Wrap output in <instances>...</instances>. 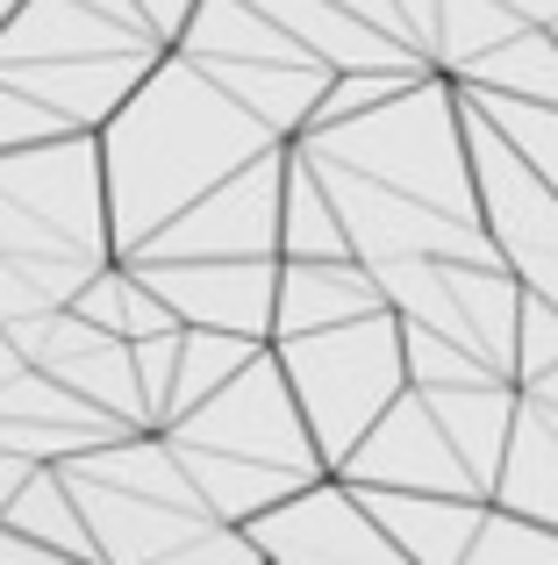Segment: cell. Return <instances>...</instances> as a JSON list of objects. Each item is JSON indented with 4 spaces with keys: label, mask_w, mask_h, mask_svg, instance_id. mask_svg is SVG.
Here are the masks:
<instances>
[{
    "label": "cell",
    "mask_w": 558,
    "mask_h": 565,
    "mask_svg": "<svg viewBox=\"0 0 558 565\" xmlns=\"http://www.w3.org/2000/svg\"><path fill=\"white\" fill-rule=\"evenodd\" d=\"M373 308H387L373 265H358V258H279L266 344L272 337H301V330H330V322L373 316Z\"/></svg>",
    "instance_id": "7c38bea8"
},
{
    "label": "cell",
    "mask_w": 558,
    "mask_h": 565,
    "mask_svg": "<svg viewBox=\"0 0 558 565\" xmlns=\"http://www.w3.org/2000/svg\"><path fill=\"white\" fill-rule=\"evenodd\" d=\"M373 279H379V301L394 308V322L459 344L465 359H480L494 380H516L523 287L502 273V265H473V258H394V265H373Z\"/></svg>",
    "instance_id": "52a82bcc"
},
{
    "label": "cell",
    "mask_w": 558,
    "mask_h": 565,
    "mask_svg": "<svg viewBox=\"0 0 558 565\" xmlns=\"http://www.w3.org/2000/svg\"><path fill=\"white\" fill-rule=\"evenodd\" d=\"M465 115V158H473V201H480V230L487 250L523 294H537L545 308H558V193L530 172V158L459 94Z\"/></svg>",
    "instance_id": "ba28073f"
},
{
    "label": "cell",
    "mask_w": 558,
    "mask_h": 565,
    "mask_svg": "<svg viewBox=\"0 0 558 565\" xmlns=\"http://www.w3.org/2000/svg\"><path fill=\"white\" fill-rule=\"evenodd\" d=\"M494 509L530 515V523L558 530V408L516 386V415H508V444H502V472L487 487Z\"/></svg>",
    "instance_id": "4fadbf2b"
},
{
    "label": "cell",
    "mask_w": 558,
    "mask_h": 565,
    "mask_svg": "<svg viewBox=\"0 0 558 565\" xmlns=\"http://www.w3.org/2000/svg\"><path fill=\"white\" fill-rule=\"evenodd\" d=\"M330 480H344V487H394V494H465V501H487L473 487V472H465V458L444 444V429H437L430 401H422L416 386L394 394V408L365 429L358 451H351Z\"/></svg>",
    "instance_id": "8fae6325"
},
{
    "label": "cell",
    "mask_w": 558,
    "mask_h": 565,
    "mask_svg": "<svg viewBox=\"0 0 558 565\" xmlns=\"http://www.w3.org/2000/svg\"><path fill=\"white\" fill-rule=\"evenodd\" d=\"M459 565H558V530L530 523V515H508L487 501L473 544L459 552Z\"/></svg>",
    "instance_id": "d6986e66"
},
{
    "label": "cell",
    "mask_w": 558,
    "mask_h": 565,
    "mask_svg": "<svg viewBox=\"0 0 558 565\" xmlns=\"http://www.w3.org/2000/svg\"><path fill=\"white\" fill-rule=\"evenodd\" d=\"M115 265L94 129L0 151V322L72 308V294Z\"/></svg>",
    "instance_id": "3957f363"
},
{
    "label": "cell",
    "mask_w": 558,
    "mask_h": 565,
    "mask_svg": "<svg viewBox=\"0 0 558 565\" xmlns=\"http://www.w3.org/2000/svg\"><path fill=\"white\" fill-rule=\"evenodd\" d=\"M502 8H508V14H516V22H530V29H545V36H551V29H558V0H502Z\"/></svg>",
    "instance_id": "484cf974"
},
{
    "label": "cell",
    "mask_w": 558,
    "mask_h": 565,
    "mask_svg": "<svg viewBox=\"0 0 558 565\" xmlns=\"http://www.w3.org/2000/svg\"><path fill=\"white\" fill-rule=\"evenodd\" d=\"M137 8L143 14H151V29H158V36H180V22H186V14H194V0H137Z\"/></svg>",
    "instance_id": "d4e9b609"
},
{
    "label": "cell",
    "mask_w": 558,
    "mask_h": 565,
    "mask_svg": "<svg viewBox=\"0 0 558 565\" xmlns=\"http://www.w3.org/2000/svg\"><path fill=\"white\" fill-rule=\"evenodd\" d=\"M272 359H279V373H287V386H293V408H301L308 437H315L322 472L344 466V458L358 451V437L394 408V394L408 386L394 308L330 322V330L272 337Z\"/></svg>",
    "instance_id": "5b68a950"
},
{
    "label": "cell",
    "mask_w": 558,
    "mask_h": 565,
    "mask_svg": "<svg viewBox=\"0 0 558 565\" xmlns=\"http://www.w3.org/2000/svg\"><path fill=\"white\" fill-rule=\"evenodd\" d=\"M244 537L258 544L266 565H416L373 515L358 509V494H351L344 480L301 487L293 501L251 515Z\"/></svg>",
    "instance_id": "30bf717a"
},
{
    "label": "cell",
    "mask_w": 558,
    "mask_h": 565,
    "mask_svg": "<svg viewBox=\"0 0 558 565\" xmlns=\"http://www.w3.org/2000/svg\"><path fill=\"white\" fill-rule=\"evenodd\" d=\"M172 51H180L201 79L223 86L229 100H244L272 137H301L315 100H322V86L336 79L308 43H293L272 14L251 8V0H194V14H186L180 36H172Z\"/></svg>",
    "instance_id": "8992f818"
},
{
    "label": "cell",
    "mask_w": 558,
    "mask_h": 565,
    "mask_svg": "<svg viewBox=\"0 0 558 565\" xmlns=\"http://www.w3.org/2000/svg\"><path fill=\"white\" fill-rule=\"evenodd\" d=\"M258 351V337H229V330H180V359H172V394H165V423L180 408H194L201 394H215L244 359Z\"/></svg>",
    "instance_id": "e0dca14e"
},
{
    "label": "cell",
    "mask_w": 558,
    "mask_h": 565,
    "mask_svg": "<svg viewBox=\"0 0 558 565\" xmlns=\"http://www.w3.org/2000/svg\"><path fill=\"white\" fill-rule=\"evenodd\" d=\"M394 86H408V72H336L330 86H322L315 115H308V129L315 122H344V115H365L373 100H387Z\"/></svg>",
    "instance_id": "7402d4cb"
},
{
    "label": "cell",
    "mask_w": 558,
    "mask_h": 565,
    "mask_svg": "<svg viewBox=\"0 0 558 565\" xmlns=\"http://www.w3.org/2000/svg\"><path fill=\"white\" fill-rule=\"evenodd\" d=\"M279 180H287V143L251 158L244 172H229L223 186H208L194 207H180L165 230L143 236L115 265H129V273H143V265H272L279 258Z\"/></svg>",
    "instance_id": "9c48e42d"
},
{
    "label": "cell",
    "mask_w": 558,
    "mask_h": 565,
    "mask_svg": "<svg viewBox=\"0 0 558 565\" xmlns=\"http://www.w3.org/2000/svg\"><path fill=\"white\" fill-rule=\"evenodd\" d=\"M0 565H94V558H72V552H51V544H29L22 530L0 523Z\"/></svg>",
    "instance_id": "603a6c76"
},
{
    "label": "cell",
    "mask_w": 558,
    "mask_h": 565,
    "mask_svg": "<svg viewBox=\"0 0 558 565\" xmlns=\"http://www.w3.org/2000/svg\"><path fill=\"white\" fill-rule=\"evenodd\" d=\"M158 444L172 451V466L186 472L201 501L223 523H251V515L293 501L301 487L330 480L315 458L293 386L279 373L272 344H258L215 394H201L194 408H180L172 423H158Z\"/></svg>",
    "instance_id": "277c9868"
},
{
    "label": "cell",
    "mask_w": 558,
    "mask_h": 565,
    "mask_svg": "<svg viewBox=\"0 0 558 565\" xmlns=\"http://www.w3.org/2000/svg\"><path fill=\"white\" fill-rule=\"evenodd\" d=\"M279 258H351L344 230H336L322 186L308 180V166L287 143V180H279Z\"/></svg>",
    "instance_id": "2e32d148"
},
{
    "label": "cell",
    "mask_w": 558,
    "mask_h": 565,
    "mask_svg": "<svg viewBox=\"0 0 558 565\" xmlns=\"http://www.w3.org/2000/svg\"><path fill=\"white\" fill-rule=\"evenodd\" d=\"M401 373L408 386H480V380H494L480 359H465L459 344H444V337H430V330H408L401 322Z\"/></svg>",
    "instance_id": "ffe728a7"
},
{
    "label": "cell",
    "mask_w": 558,
    "mask_h": 565,
    "mask_svg": "<svg viewBox=\"0 0 558 565\" xmlns=\"http://www.w3.org/2000/svg\"><path fill=\"white\" fill-rule=\"evenodd\" d=\"M279 143L287 137H272L244 100H229L215 79H201L180 51H165L137 79V94L94 129L115 258H129L180 207H194L208 186H223L229 172H244L251 158L279 151Z\"/></svg>",
    "instance_id": "7a4b0ae2"
},
{
    "label": "cell",
    "mask_w": 558,
    "mask_h": 565,
    "mask_svg": "<svg viewBox=\"0 0 558 565\" xmlns=\"http://www.w3.org/2000/svg\"><path fill=\"white\" fill-rule=\"evenodd\" d=\"M308 180L322 186L344 250L358 265L394 258H473L494 265L473 201V158H465L459 86L444 72L394 86L365 115L315 122L287 137Z\"/></svg>",
    "instance_id": "6da1fadb"
},
{
    "label": "cell",
    "mask_w": 558,
    "mask_h": 565,
    "mask_svg": "<svg viewBox=\"0 0 558 565\" xmlns=\"http://www.w3.org/2000/svg\"><path fill=\"white\" fill-rule=\"evenodd\" d=\"M351 494L416 565H459L480 515H487V501H465V494H394V487H351Z\"/></svg>",
    "instance_id": "5bb4252c"
},
{
    "label": "cell",
    "mask_w": 558,
    "mask_h": 565,
    "mask_svg": "<svg viewBox=\"0 0 558 565\" xmlns=\"http://www.w3.org/2000/svg\"><path fill=\"white\" fill-rule=\"evenodd\" d=\"M143 565H266V558H258L251 537H244V523H201V530H186L180 544H165V552L143 558Z\"/></svg>",
    "instance_id": "44dd1931"
},
{
    "label": "cell",
    "mask_w": 558,
    "mask_h": 565,
    "mask_svg": "<svg viewBox=\"0 0 558 565\" xmlns=\"http://www.w3.org/2000/svg\"><path fill=\"white\" fill-rule=\"evenodd\" d=\"M430 401L444 444L465 458L473 487L487 494L502 472V444H508V415H516V380H480V386H416Z\"/></svg>",
    "instance_id": "9a60e30c"
},
{
    "label": "cell",
    "mask_w": 558,
    "mask_h": 565,
    "mask_svg": "<svg viewBox=\"0 0 558 565\" xmlns=\"http://www.w3.org/2000/svg\"><path fill=\"white\" fill-rule=\"evenodd\" d=\"M336 8H344V14H358V22H373L379 36H394V43H408V51H422V43H416V29H408L401 14H394V0H336Z\"/></svg>",
    "instance_id": "cb8c5ba5"
},
{
    "label": "cell",
    "mask_w": 558,
    "mask_h": 565,
    "mask_svg": "<svg viewBox=\"0 0 558 565\" xmlns=\"http://www.w3.org/2000/svg\"><path fill=\"white\" fill-rule=\"evenodd\" d=\"M465 100H473L480 115H487L494 129H502L508 143H516L523 158H530V172L558 193V108H537V100H508V94H473V86H459Z\"/></svg>",
    "instance_id": "ac0fdd59"
}]
</instances>
